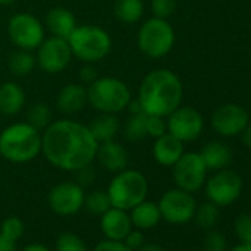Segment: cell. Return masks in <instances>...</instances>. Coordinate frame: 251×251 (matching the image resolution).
Segmentation results:
<instances>
[{"label": "cell", "instance_id": "4dcf8cb0", "mask_svg": "<svg viewBox=\"0 0 251 251\" xmlns=\"http://www.w3.org/2000/svg\"><path fill=\"white\" fill-rule=\"evenodd\" d=\"M56 251H87L83 239L71 232H65L56 239Z\"/></svg>", "mask_w": 251, "mask_h": 251}, {"label": "cell", "instance_id": "8d00e7d4", "mask_svg": "<svg viewBox=\"0 0 251 251\" xmlns=\"http://www.w3.org/2000/svg\"><path fill=\"white\" fill-rule=\"evenodd\" d=\"M124 244L127 245L132 251H136L145 244V236L141 230H130L124 238Z\"/></svg>", "mask_w": 251, "mask_h": 251}, {"label": "cell", "instance_id": "83f0119b", "mask_svg": "<svg viewBox=\"0 0 251 251\" xmlns=\"http://www.w3.org/2000/svg\"><path fill=\"white\" fill-rule=\"evenodd\" d=\"M195 223L202 227V229H213L220 219V211H219V205H216L214 202H204L200 207H197L195 214H194Z\"/></svg>", "mask_w": 251, "mask_h": 251}, {"label": "cell", "instance_id": "6da1fadb", "mask_svg": "<svg viewBox=\"0 0 251 251\" xmlns=\"http://www.w3.org/2000/svg\"><path fill=\"white\" fill-rule=\"evenodd\" d=\"M98 142L89 127L74 120L52 121L42 135V152L56 169L77 172L93 163Z\"/></svg>", "mask_w": 251, "mask_h": 251}, {"label": "cell", "instance_id": "60d3db41", "mask_svg": "<svg viewBox=\"0 0 251 251\" xmlns=\"http://www.w3.org/2000/svg\"><path fill=\"white\" fill-rule=\"evenodd\" d=\"M0 251H17L15 241H11L3 235H0Z\"/></svg>", "mask_w": 251, "mask_h": 251}, {"label": "cell", "instance_id": "d4e9b609", "mask_svg": "<svg viewBox=\"0 0 251 251\" xmlns=\"http://www.w3.org/2000/svg\"><path fill=\"white\" fill-rule=\"evenodd\" d=\"M144 2L142 0H115L114 14L115 18L124 24H135L144 15Z\"/></svg>", "mask_w": 251, "mask_h": 251}, {"label": "cell", "instance_id": "5bb4252c", "mask_svg": "<svg viewBox=\"0 0 251 251\" xmlns=\"http://www.w3.org/2000/svg\"><path fill=\"white\" fill-rule=\"evenodd\" d=\"M248 112L238 103H225L211 115V127L220 136H236L242 133L248 121Z\"/></svg>", "mask_w": 251, "mask_h": 251}, {"label": "cell", "instance_id": "44dd1931", "mask_svg": "<svg viewBox=\"0 0 251 251\" xmlns=\"http://www.w3.org/2000/svg\"><path fill=\"white\" fill-rule=\"evenodd\" d=\"M25 105L24 89L14 83L6 81L0 86V112L3 115H17Z\"/></svg>", "mask_w": 251, "mask_h": 251}, {"label": "cell", "instance_id": "8992f818", "mask_svg": "<svg viewBox=\"0 0 251 251\" xmlns=\"http://www.w3.org/2000/svg\"><path fill=\"white\" fill-rule=\"evenodd\" d=\"M111 205L120 210H132L148 195V180L138 170L124 169L111 180L106 191Z\"/></svg>", "mask_w": 251, "mask_h": 251}, {"label": "cell", "instance_id": "f6af8a7d", "mask_svg": "<svg viewBox=\"0 0 251 251\" xmlns=\"http://www.w3.org/2000/svg\"><path fill=\"white\" fill-rule=\"evenodd\" d=\"M23 251H49V248L45 247L43 244H30V245L25 247Z\"/></svg>", "mask_w": 251, "mask_h": 251}, {"label": "cell", "instance_id": "4316f807", "mask_svg": "<svg viewBox=\"0 0 251 251\" xmlns=\"http://www.w3.org/2000/svg\"><path fill=\"white\" fill-rule=\"evenodd\" d=\"M8 67L14 75L24 77V75H28L33 73V70L36 67V58L33 56V53L30 50L20 49L9 56Z\"/></svg>", "mask_w": 251, "mask_h": 251}, {"label": "cell", "instance_id": "f1b7e54d", "mask_svg": "<svg viewBox=\"0 0 251 251\" xmlns=\"http://www.w3.org/2000/svg\"><path fill=\"white\" fill-rule=\"evenodd\" d=\"M27 118V123L31 124L33 127H36L37 130H45L52 123V111L46 103H36L30 108Z\"/></svg>", "mask_w": 251, "mask_h": 251}, {"label": "cell", "instance_id": "277c9868", "mask_svg": "<svg viewBox=\"0 0 251 251\" xmlns=\"http://www.w3.org/2000/svg\"><path fill=\"white\" fill-rule=\"evenodd\" d=\"M67 40L73 56L86 64L102 61L105 56H108L112 46L108 31L92 24L77 25Z\"/></svg>", "mask_w": 251, "mask_h": 251}, {"label": "cell", "instance_id": "e575fe53", "mask_svg": "<svg viewBox=\"0 0 251 251\" xmlns=\"http://www.w3.org/2000/svg\"><path fill=\"white\" fill-rule=\"evenodd\" d=\"M167 133V121L160 115H148L147 117V135L151 138H160Z\"/></svg>", "mask_w": 251, "mask_h": 251}, {"label": "cell", "instance_id": "8fae6325", "mask_svg": "<svg viewBox=\"0 0 251 251\" xmlns=\"http://www.w3.org/2000/svg\"><path fill=\"white\" fill-rule=\"evenodd\" d=\"M242 191L241 176L229 169L219 170L205 185V194L211 202L219 207H226L235 202Z\"/></svg>", "mask_w": 251, "mask_h": 251}, {"label": "cell", "instance_id": "b9f144b4", "mask_svg": "<svg viewBox=\"0 0 251 251\" xmlns=\"http://www.w3.org/2000/svg\"><path fill=\"white\" fill-rule=\"evenodd\" d=\"M242 144L248 150H251V123H248L245 126V129L242 130Z\"/></svg>", "mask_w": 251, "mask_h": 251}, {"label": "cell", "instance_id": "74e56055", "mask_svg": "<svg viewBox=\"0 0 251 251\" xmlns=\"http://www.w3.org/2000/svg\"><path fill=\"white\" fill-rule=\"evenodd\" d=\"M93 251H132V250L121 241L106 239V241L99 242Z\"/></svg>", "mask_w": 251, "mask_h": 251}, {"label": "cell", "instance_id": "9a60e30c", "mask_svg": "<svg viewBox=\"0 0 251 251\" xmlns=\"http://www.w3.org/2000/svg\"><path fill=\"white\" fill-rule=\"evenodd\" d=\"M83 186L74 182H64L56 185L49 194V207L59 216H71L84 205Z\"/></svg>", "mask_w": 251, "mask_h": 251}, {"label": "cell", "instance_id": "ba28073f", "mask_svg": "<svg viewBox=\"0 0 251 251\" xmlns=\"http://www.w3.org/2000/svg\"><path fill=\"white\" fill-rule=\"evenodd\" d=\"M8 34L11 42L24 50L37 49L45 37L43 24L33 15L27 12L15 14L8 23Z\"/></svg>", "mask_w": 251, "mask_h": 251}, {"label": "cell", "instance_id": "3957f363", "mask_svg": "<svg viewBox=\"0 0 251 251\" xmlns=\"http://www.w3.org/2000/svg\"><path fill=\"white\" fill-rule=\"evenodd\" d=\"M42 152V133L28 123H15L0 132V155L11 163H28Z\"/></svg>", "mask_w": 251, "mask_h": 251}, {"label": "cell", "instance_id": "4fadbf2b", "mask_svg": "<svg viewBox=\"0 0 251 251\" xmlns=\"http://www.w3.org/2000/svg\"><path fill=\"white\" fill-rule=\"evenodd\" d=\"M204 129L201 114L191 106H179L167 115V132L182 142H191L200 138Z\"/></svg>", "mask_w": 251, "mask_h": 251}, {"label": "cell", "instance_id": "ffe728a7", "mask_svg": "<svg viewBox=\"0 0 251 251\" xmlns=\"http://www.w3.org/2000/svg\"><path fill=\"white\" fill-rule=\"evenodd\" d=\"M46 27L52 36L61 37V39H68L71 36V33L75 30L77 23H75V17L71 11H68L65 8H53L46 15Z\"/></svg>", "mask_w": 251, "mask_h": 251}, {"label": "cell", "instance_id": "5b68a950", "mask_svg": "<svg viewBox=\"0 0 251 251\" xmlns=\"http://www.w3.org/2000/svg\"><path fill=\"white\" fill-rule=\"evenodd\" d=\"M132 99L129 86L115 77H98L87 86V103L99 112L117 114Z\"/></svg>", "mask_w": 251, "mask_h": 251}, {"label": "cell", "instance_id": "7a4b0ae2", "mask_svg": "<svg viewBox=\"0 0 251 251\" xmlns=\"http://www.w3.org/2000/svg\"><path fill=\"white\" fill-rule=\"evenodd\" d=\"M182 98L183 86L180 78L166 68L148 73L138 92V100L147 115L167 117L180 106Z\"/></svg>", "mask_w": 251, "mask_h": 251}, {"label": "cell", "instance_id": "f546056e", "mask_svg": "<svg viewBox=\"0 0 251 251\" xmlns=\"http://www.w3.org/2000/svg\"><path fill=\"white\" fill-rule=\"evenodd\" d=\"M84 205H86L87 211L95 216H102L105 211H108L112 207L108 194L103 191H93L89 195H86Z\"/></svg>", "mask_w": 251, "mask_h": 251}, {"label": "cell", "instance_id": "603a6c76", "mask_svg": "<svg viewBox=\"0 0 251 251\" xmlns=\"http://www.w3.org/2000/svg\"><path fill=\"white\" fill-rule=\"evenodd\" d=\"M207 170H222L226 169L233 158V154L230 151V148L222 142L213 141L210 144H207L202 151L200 152Z\"/></svg>", "mask_w": 251, "mask_h": 251}, {"label": "cell", "instance_id": "1f68e13d", "mask_svg": "<svg viewBox=\"0 0 251 251\" xmlns=\"http://www.w3.org/2000/svg\"><path fill=\"white\" fill-rule=\"evenodd\" d=\"M233 226L241 244L251 245V214H239Z\"/></svg>", "mask_w": 251, "mask_h": 251}, {"label": "cell", "instance_id": "bcb514c9", "mask_svg": "<svg viewBox=\"0 0 251 251\" xmlns=\"http://www.w3.org/2000/svg\"><path fill=\"white\" fill-rule=\"evenodd\" d=\"M229 251H251V245H247V244H239L236 247H233L232 250Z\"/></svg>", "mask_w": 251, "mask_h": 251}, {"label": "cell", "instance_id": "836d02e7", "mask_svg": "<svg viewBox=\"0 0 251 251\" xmlns=\"http://www.w3.org/2000/svg\"><path fill=\"white\" fill-rule=\"evenodd\" d=\"M176 6V0H151V11L155 18H170L175 14Z\"/></svg>", "mask_w": 251, "mask_h": 251}, {"label": "cell", "instance_id": "d590c367", "mask_svg": "<svg viewBox=\"0 0 251 251\" xmlns=\"http://www.w3.org/2000/svg\"><path fill=\"white\" fill-rule=\"evenodd\" d=\"M226 238L219 230L210 229L204 236V251H225Z\"/></svg>", "mask_w": 251, "mask_h": 251}, {"label": "cell", "instance_id": "d6a6232c", "mask_svg": "<svg viewBox=\"0 0 251 251\" xmlns=\"http://www.w3.org/2000/svg\"><path fill=\"white\" fill-rule=\"evenodd\" d=\"M24 233V223L18 217H8L3 225H2V232L0 235H3L5 238L11 241H17L23 236Z\"/></svg>", "mask_w": 251, "mask_h": 251}, {"label": "cell", "instance_id": "7bdbcfd3", "mask_svg": "<svg viewBox=\"0 0 251 251\" xmlns=\"http://www.w3.org/2000/svg\"><path fill=\"white\" fill-rule=\"evenodd\" d=\"M127 108H129V112H130V114L144 112V111H142V106H141V103H139V100H138V98H136V99H130Z\"/></svg>", "mask_w": 251, "mask_h": 251}, {"label": "cell", "instance_id": "cb8c5ba5", "mask_svg": "<svg viewBox=\"0 0 251 251\" xmlns=\"http://www.w3.org/2000/svg\"><path fill=\"white\" fill-rule=\"evenodd\" d=\"M132 225L138 226L139 229H151L157 226L161 220V213L158 204L151 201H142L132 208L130 216Z\"/></svg>", "mask_w": 251, "mask_h": 251}, {"label": "cell", "instance_id": "484cf974", "mask_svg": "<svg viewBox=\"0 0 251 251\" xmlns=\"http://www.w3.org/2000/svg\"><path fill=\"white\" fill-rule=\"evenodd\" d=\"M147 114L145 112H138V114H130L124 123L123 133L124 138L129 142H139L144 138H147Z\"/></svg>", "mask_w": 251, "mask_h": 251}, {"label": "cell", "instance_id": "ee69618b", "mask_svg": "<svg viewBox=\"0 0 251 251\" xmlns=\"http://www.w3.org/2000/svg\"><path fill=\"white\" fill-rule=\"evenodd\" d=\"M136 251H164L163 247H160L158 244H144L141 248H138Z\"/></svg>", "mask_w": 251, "mask_h": 251}, {"label": "cell", "instance_id": "30bf717a", "mask_svg": "<svg viewBox=\"0 0 251 251\" xmlns=\"http://www.w3.org/2000/svg\"><path fill=\"white\" fill-rule=\"evenodd\" d=\"M207 176V167L201 157V154L197 152H183V155L175 163L173 166V179L177 188L195 192L198 191Z\"/></svg>", "mask_w": 251, "mask_h": 251}, {"label": "cell", "instance_id": "2e32d148", "mask_svg": "<svg viewBox=\"0 0 251 251\" xmlns=\"http://www.w3.org/2000/svg\"><path fill=\"white\" fill-rule=\"evenodd\" d=\"M96 158L99 164L108 172L118 173L124 170L129 164V152L121 144L112 141H106L98 145Z\"/></svg>", "mask_w": 251, "mask_h": 251}, {"label": "cell", "instance_id": "e0dca14e", "mask_svg": "<svg viewBox=\"0 0 251 251\" xmlns=\"http://www.w3.org/2000/svg\"><path fill=\"white\" fill-rule=\"evenodd\" d=\"M100 229L108 239L123 241L130 230H132V220L126 210H120L111 207L108 211L102 214L100 219Z\"/></svg>", "mask_w": 251, "mask_h": 251}, {"label": "cell", "instance_id": "9c48e42d", "mask_svg": "<svg viewBox=\"0 0 251 251\" xmlns=\"http://www.w3.org/2000/svg\"><path fill=\"white\" fill-rule=\"evenodd\" d=\"M158 208L161 217L173 225H183L194 219L197 210V201L191 192L180 188L170 189L160 198Z\"/></svg>", "mask_w": 251, "mask_h": 251}, {"label": "cell", "instance_id": "ab89813d", "mask_svg": "<svg viewBox=\"0 0 251 251\" xmlns=\"http://www.w3.org/2000/svg\"><path fill=\"white\" fill-rule=\"evenodd\" d=\"M78 77H80V81H81V84H92L96 78H98V73H96V70L92 67V64H86L81 70H80V73H78Z\"/></svg>", "mask_w": 251, "mask_h": 251}, {"label": "cell", "instance_id": "ac0fdd59", "mask_svg": "<svg viewBox=\"0 0 251 251\" xmlns=\"http://www.w3.org/2000/svg\"><path fill=\"white\" fill-rule=\"evenodd\" d=\"M87 105V89L81 83L65 84L56 96V108L67 115L83 111Z\"/></svg>", "mask_w": 251, "mask_h": 251}, {"label": "cell", "instance_id": "f35d334b", "mask_svg": "<svg viewBox=\"0 0 251 251\" xmlns=\"http://www.w3.org/2000/svg\"><path fill=\"white\" fill-rule=\"evenodd\" d=\"M77 179L80 186H89L95 179V170L92 169V164L77 170Z\"/></svg>", "mask_w": 251, "mask_h": 251}, {"label": "cell", "instance_id": "7402d4cb", "mask_svg": "<svg viewBox=\"0 0 251 251\" xmlns=\"http://www.w3.org/2000/svg\"><path fill=\"white\" fill-rule=\"evenodd\" d=\"M87 127L93 138L96 139L98 144L112 141L115 139L118 130H120V121L115 114H105L100 112L98 117H95L89 124Z\"/></svg>", "mask_w": 251, "mask_h": 251}, {"label": "cell", "instance_id": "7c38bea8", "mask_svg": "<svg viewBox=\"0 0 251 251\" xmlns=\"http://www.w3.org/2000/svg\"><path fill=\"white\" fill-rule=\"evenodd\" d=\"M71 49L67 39L50 36L42 42L37 48V64L49 74H58L64 71L71 61Z\"/></svg>", "mask_w": 251, "mask_h": 251}, {"label": "cell", "instance_id": "c3c4849f", "mask_svg": "<svg viewBox=\"0 0 251 251\" xmlns=\"http://www.w3.org/2000/svg\"><path fill=\"white\" fill-rule=\"evenodd\" d=\"M0 132H2V124H0Z\"/></svg>", "mask_w": 251, "mask_h": 251}, {"label": "cell", "instance_id": "d6986e66", "mask_svg": "<svg viewBox=\"0 0 251 251\" xmlns=\"http://www.w3.org/2000/svg\"><path fill=\"white\" fill-rule=\"evenodd\" d=\"M152 154L158 164L164 167H173L175 163L183 155V142L167 132L155 139Z\"/></svg>", "mask_w": 251, "mask_h": 251}, {"label": "cell", "instance_id": "7dc6e473", "mask_svg": "<svg viewBox=\"0 0 251 251\" xmlns=\"http://www.w3.org/2000/svg\"><path fill=\"white\" fill-rule=\"evenodd\" d=\"M14 2H17V0H0V6H9Z\"/></svg>", "mask_w": 251, "mask_h": 251}, {"label": "cell", "instance_id": "52a82bcc", "mask_svg": "<svg viewBox=\"0 0 251 251\" xmlns=\"http://www.w3.org/2000/svg\"><path fill=\"white\" fill-rule=\"evenodd\" d=\"M175 46V30L167 20L151 18L144 23L138 33L139 50L152 59L163 58L170 53Z\"/></svg>", "mask_w": 251, "mask_h": 251}]
</instances>
